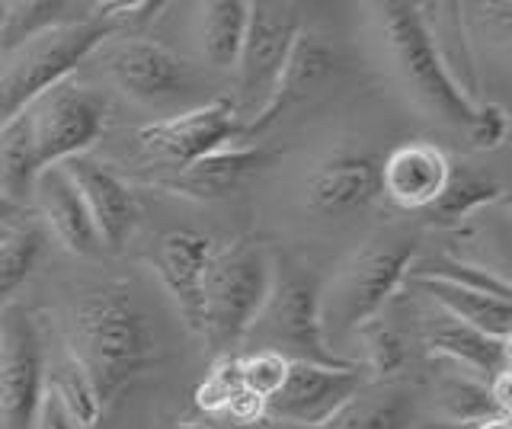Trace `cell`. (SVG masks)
I'll return each mask as SVG.
<instances>
[{"mask_svg":"<svg viewBox=\"0 0 512 429\" xmlns=\"http://www.w3.org/2000/svg\"><path fill=\"white\" fill-rule=\"evenodd\" d=\"M64 343L90 378L103 410L160 359L148 314L138 308L128 285L119 282L100 285L77 301L64 324Z\"/></svg>","mask_w":512,"mask_h":429,"instance_id":"1","label":"cell"},{"mask_svg":"<svg viewBox=\"0 0 512 429\" xmlns=\"http://www.w3.org/2000/svg\"><path fill=\"white\" fill-rule=\"evenodd\" d=\"M276 282V263L260 241H234L212 253L202 282L199 337L218 356H237Z\"/></svg>","mask_w":512,"mask_h":429,"instance_id":"2","label":"cell"},{"mask_svg":"<svg viewBox=\"0 0 512 429\" xmlns=\"http://www.w3.org/2000/svg\"><path fill=\"white\" fill-rule=\"evenodd\" d=\"M416 257V237L407 231H378L375 237L352 253L324 289H320V324L324 337L336 333H356L362 324L378 321V311L384 308L397 285L407 279Z\"/></svg>","mask_w":512,"mask_h":429,"instance_id":"3","label":"cell"},{"mask_svg":"<svg viewBox=\"0 0 512 429\" xmlns=\"http://www.w3.org/2000/svg\"><path fill=\"white\" fill-rule=\"evenodd\" d=\"M109 39H116V29L96 13L93 4L84 20L58 26L4 55L7 61H0V125L26 109L48 87L74 77V71Z\"/></svg>","mask_w":512,"mask_h":429,"instance_id":"4","label":"cell"},{"mask_svg":"<svg viewBox=\"0 0 512 429\" xmlns=\"http://www.w3.org/2000/svg\"><path fill=\"white\" fill-rule=\"evenodd\" d=\"M375 10H378L384 45H388V55L394 61V71L413 97V103H420L429 116H436L448 125L468 129V122L474 116V103L445 74L442 61L423 29L420 4L391 0V4H378Z\"/></svg>","mask_w":512,"mask_h":429,"instance_id":"5","label":"cell"},{"mask_svg":"<svg viewBox=\"0 0 512 429\" xmlns=\"http://www.w3.org/2000/svg\"><path fill=\"white\" fill-rule=\"evenodd\" d=\"M320 289L324 282L308 269H292L285 276L276 273L266 305L247 333V340H256L253 349H272L292 362L343 365L346 359L333 353L320 324Z\"/></svg>","mask_w":512,"mask_h":429,"instance_id":"6","label":"cell"},{"mask_svg":"<svg viewBox=\"0 0 512 429\" xmlns=\"http://www.w3.org/2000/svg\"><path fill=\"white\" fill-rule=\"evenodd\" d=\"M106 97L93 87L80 84L77 77H68L55 87L39 93L23 113L29 119L32 148H36L39 170L58 167L100 138L106 125Z\"/></svg>","mask_w":512,"mask_h":429,"instance_id":"7","label":"cell"},{"mask_svg":"<svg viewBox=\"0 0 512 429\" xmlns=\"http://www.w3.org/2000/svg\"><path fill=\"white\" fill-rule=\"evenodd\" d=\"M298 33H301V20L295 4H276V0L250 4L247 36L234 65L237 71L234 109L244 125L266 106Z\"/></svg>","mask_w":512,"mask_h":429,"instance_id":"8","label":"cell"},{"mask_svg":"<svg viewBox=\"0 0 512 429\" xmlns=\"http://www.w3.org/2000/svg\"><path fill=\"white\" fill-rule=\"evenodd\" d=\"M45 394V349L32 314L0 311V429H32Z\"/></svg>","mask_w":512,"mask_h":429,"instance_id":"9","label":"cell"},{"mask_svg":"<svg viewBox=\"0 0 512 429\" xmlns=\"http://www.w3.org/2000/svg\"><path fill=\"white\" fill-rule=\"evenodd\" d=\"M365 385L368 378L356 362H292L282 388L269 397L266 420L292 429H317L330 423Z\"/></svg>","mask_w":512,"mask_h":429,"instance_id":"10","label":"cell"},{"mask_svg":"<svg viewBox=\"0 0 512 429\" xmlns=\"http://www.w3.org/2000/svg\"><path fill=\"white\" fill-rule=\"evenodd\" d=\"M234 138H244V122L228 97L189 109L183 116L148 122L135 132L141 154L170 170H183L205 154L228 148Z\"/></svg>","mask_w":512,"mask_h":429,"instance_id":"11","label":"cell"},{"mask_svg":"<svg viewBox=\"0 0 512 429\" xmlns=\"http://www.w3.org/2000/svg\"><path fill=\"white\" fill-rule=\"evenodd\" d=\"M61 167L74 180L80 199H84L103 247L122 250L128 244V237L135 234L138 218H141L135 189L109 164L93 161L90 154H77L71 161H64Z\"/></svg>","mask_w":512,"mask_h":429,"instance_id":"12","label":"cell"},{"mask_svg":"<svg viewBox=\"0 0 512 429\" xmlns=\"http://www.w3.org/2000/svg\"><path fill=\"white\" fill-rule=\"evenodd\" d=\"M106 71L122 93L141 103H160L186 87V65L167 45L141 36H119L106 55Z\"/></svg>","mask_w":512,"mask_h":429,"instance_id":"13","label":"cell"},{"mask_svg":"<svg viewBox=\"0 0 512 429\" xmlns=\"http://www.w3.org/2000/svg\"><path fill=\"white\" fill-rule=\"evenodd\" d=\"M448 173L452 161L432 141H407L378 164L381 193L404 212H426L442 196Z\"/></svg>","mask_w":512,"mask_h":429,"instance_id":"14","label":"cell"},{"mask_svg":"<svg viewBox=\"0 0 512 429\" xmlns=\"http://www.w3.org/2000/svg\"><path fill=\"white\" fill-rule=\"evenodd\" d=\"M212 253H215L212 237L180 228L160 237V244L151 257L157 279L164 282L176 311L183 314L189 330H196V333L202 321V282H205V269H208V260H212Z\"/></svg>","mask_w":512,"mask_h":429,"instance_id":"15","label":"cell"},{"mask_svg":"<svg viewBox=\"0 0 512 429\" xmlns=\"http://www.w3.org/2000/svg\"><path fill=\"white\" fill-rule=\"evenodd\" d=\"M272 161L266 148L253 145H228L212 154L199 157L183 170H173L170 177L157 180L160 189H167L173 196L196 199V202H215L231 196L234 189L244 186L253 173H260Z\"/></svg>","mask_w":512,"mask_h":429,"instance_id":"16","label":"cell"},{"mask_svg":"<svg viewBox=\"0 0 512 429\" xmlns=\"http://www.w3.org/2000/svg\"><path fill=\"white\" fill-rule=\"evenodd\" d=\"M333 71V52L330 45L320 39L317 33H308V29H301L292 52H288V61L279 74L276 87H272L266 106L256 113L247 125H244V138H253V135H263L269 125H276L288 109L298 106L308 93L324 81V77Z\"/></svg>","mask_w":512,"mask_h":429,"instance_id":"17","label":"cell"},{"mask_svg":"<svg viewBox=\"0 0 512 429\" xmlns=\"http://www.w3.org/2000/svg\"><path fill=\"white\" fill-rule=\"evenodd\" d=\"M381 196L378 161L368 154H336L308 177V205L320 215H349Z\"/></svg>","mask_w":512,"mask_h":429,"instance_id":"18","label":"cell"},{"mask_svg":"<svg viewBox=\"0 0 512 429\" xmlns=\"http://www.w3.org/2000/svg\"><path fill=\"white\" fill-rule=\"evenodd\" d=\"M32 196L39 199V209L48 221V228H52V234L58 237L64 250L77 253V257H96V253L103 250V241H100V234H96L87 205L61 164L45 167L39 173Z\"/></svg>","mask_w":512,"mask_h":429,"instance_id":"19","label":"cell"},{"mask_svg":"<svg viewBox=\"0 0 512 429\" xmlns=\"http://www.w3.org/2000/svg\"><path fill=\"white\" fill-rule=\"evenodd\" d=\"M426 346L436 359H445L480 381H493L509 372V340H496L468 324H458L452 317L426 327Z\"/></svg>","mask_w":512,"mask_h":429,"instance_id":"20","label":"cell"},{"mask_svg":"<svg viewBox=\"0 0 512 429\" xmlns=\"http://www.w3.org/2000/svg\"><path fill=\"white\" fill-rule=\"evenodd\" d=\"M407 282L416 292H423L432 305H439L445 317H452L458 324H468L487 337L512 340V305L509 298L487 295L477 289H464L455 282L426 279V276H407Z\"/></svg>","mask_w":512,"mask_h":429,"instance_id":"21","label":"cell"},{"mask_svg":"<svg viewBox=\"0 0 512 429\" xmlns=\"http://www.w3.org/2000/svg\"><path fill=\"white\" fill-rule=\"evenodd\" d=\"M423 29L436 49L445 74L452 84L468 97L474 106L480 100V71L474 58V45L468 39V29L461 20V4H420Z\"/></svg>","mask_w":512,"mask_h":429,"instance_id":"22","label":"cell"},{"mask_svg":"<svg viewBox=\"0 0 512 429\" xmlns=\"http://www.w3.org/2000/svg\"><path fill=\"white\" fill-rule=\"evenodd\" d=\"M416 397L397 381H368L336 417L317 429H410Z\"/></svg>","mask_w":512,"mask_h":429,"instance_id":"23","label":"cell"},{"mask_svg":"<svg viewBox=\"0 0 512 429\" xmlns=\"http://www.w3.org/2000/svg\"><path fill=\"white\" fill-rule=\"evenodd\" d=\"M496 202H506V186L493 177H484L471 167H452L442 196L423 212L432 225L455 228L461 221H468L474 212L490 209Z\"/></svg>","mask_w":512,"mask_h":429,"instance_id":"24","label":"cell"},{"mask_svg":"<svg viewBox=\"0 0 512 429\" xmlns=\"http://www.w3.org/2000/svg\"><path fill=\"white\" fill-rule=\"evenodd\" d=\"M39 173L42 170L36 161V148H32L29 119L20 109L13 119L0 125V196L26 209Z\"/></svg>","mask_w":512,"mask_h":429,"instance_id":"25","label":"cell"},{"mask_svg":"<svg viewBox=\"0 0 512 429\" xmlns=\"http://www.w3.org/2000/svg\"><path fill=\"white\" fill-rule=\"evenodd\" d=\"M90 7L93 4H74V0H13L7 4L4 33H0V58L42 33L84 20Z\"/></svg>","mask_w":512,"mask_h":429,"instance_id":"26","label":"cell"},{"mask_svg":"<svg viewBox=\"0 0 512 429\" xmlns=\"http://www.w3.org/2000/svg\"><path fill=\"white\" fill-rule=\"evenodd\" d=\"M250 4L244 0H212L199 7V39L202 52L215 68L228 71L237 65L240 45L247 36Z\"/></svg>","mask_w":512,"mask_h":429,"instance_id":"27","label":"cell"},{"mask_svg":"<svg viewBox=\"0 0 512 429\" xmlns=\"http://www.w3.org/2000/svg\"><path fill=\"white\" fill-rule=\"evenodd\" d=\"M45 391H52L55 401L64 407V413L71 417V423L77 429H93L103 417V404L96 401V391L90 385V378L84 375V369L64 353V359L48 375Z\"/></svg>","mask_w":512,"mask_h":429,"instance_id":"28","label":"cell"},{"mask_svg":"<svg viewBox=\"0 0 512 429\" xmlns=\"http://www.w3.org/2000/svg\"><path fill=\"white\" fill-rule=\"evenodd\" d=\"M45 247V234L36 225L16 228L0 237V311L10 308L13 295L32 276Z\"/></svg>","mask_w":512,"mask_h":429,"instance_id":"29","label":"cell"},{"mask_svg":"<svg viewBox=\"0 0 512 429\" xmlns=\"http://www.w3.org/2000/svg\"><path fill=\"white\" fill-rule=\"evenodd\" d=\"M439 404L452 426H477L493 417H506L490 401L487 381H480L468 372H452L442 378L439 385Z\"/></svg>","mask_w":512,"mask_h":429,"instance_id":"30","label":"cell"},{"mask_svg":"<svg viewBox=\"0 0 512 429\" xmlns=\"http://www.w3.org/2000/svg\"><path fill=\"white\" fill-rule=\"evenodd\" d=\"M407 276L442 279V282L464 285V289H477V292H487V295L509 298V279H506V273H496V269H490V266L464 263L458 257H429L423 263H413Z\"/></svg>","mask_w":512,"mask_h":429,"instance_id":"31","label":"cell"},{"mask_svg":"<svg viewBox=\"0 0 512 429\" xmlns=\"http://www.w3.org/2000/svg\"><path fill=\"white\" fill-rule=\"evenodd\" d=\"M356 333L362 337L365 369H368V375H372V381H391L400 369H404V362H407L404 340H400L388 324L368 321Z\"/></svg>","mask_w":512,"mask_h":429,"instance_id":"32","label":"cell"},{"mask_svg":"<svg viewBox=\"0 0 512 429\" xmlns=\"http://www.w3.org/2000/svg\"><path fill=\"white\" fill-rule=\"evenodd\" d=\"M240 388H244V381H240V356H218L212 369L199 381L196 407L205 417H224V410L240 394Z\"/></svg>","mask_w":512,"mask_h":429,"instance_id":"33","label":"cell"},{"mask_svg":"<svg viewBox=\"0 0 512 429\" xmlns=\"http://www.w3.org/2000/svg\"><path fill=\"white\" fill-rule=\"evenodd\" d=\"M292 359H285L282 353L272 349H250L247 356H240V381L250 394H256L260 401L269 404V397L282 388V381L288 375Z\"/></svg>","mask_w":512,"mask_h":429,"instance_id":"34","label":"cell"},{"mask_svg":"<svg viewBox=\"0 0 512 429\" xmlns=\"http://www.w3.org/2000/svg\"><path fill=\"white\" fill-rule=\"evenodd\" d=\"M509 135V113L500 103H477L468 122V138L477 151H496Z\"/></svg>","mask_w":512,"mask_h":429,"instance_id":"35","label":"cell"},{"mask_svg":"<svg viewBox=\"0 0 512 429\" xmlns=\"http://www.w3.org/2000/svg\"><path fill=\"white\" fill-rule=\"evenodd\" d=\"M32 429H77L71 423V417L64 413V407L52 397V391L42 394V404L36 410V423H32Z\"/></svg>","mask_w":512,"mask_h":429,"instance_id":"36","label":"cell"},{"mask_svg":"<svg viewBox=\"0 0 512 429\" xmlns=\"http://www.w3.org/2000/svg\"><path fill=\"white\" fill-rule=\"evenodd\" d=\"M16 215H23L20 205H13V202H7L4 196H0V221H10V218H16Z\"/></svg>","mask_w":512,"mask_h":429,"instance_id":"37","label":"cell"},{"mask_svg":"<svg viewBox=\"0 0 512 429\" xmlns=\"http://www.w3.org/2000/svg\"><path fill=\"white\" fill-rule=\"evenodd\" d=\"M173 429H212V426L202 423V420H176Z\"/></svg>","mask_w":512,"mask_h":429,"instance_id":"38","label":"cell"},{"mask_svg":"<svg viewBox=\"0 0 512 429\" xmlns=\"http://www.w3.org/2000/svg\"><path fill=\"white\" fill-rule=\"evenodd\" d=\"M237 429H282V426H276L272 420H260V423H250V426H237Z\"/></svg>","mask_w":512,"mask_h":429,"instance_id":"39","label":"cell"},{"mask_svg":"<svg viewBox=\"0 0 512 429\" xmlns=\"http://www.w3.org/2000/svg\"><path fill=\"white\" fill-rule=\"evenodd\" d=\"M4 17H7V4L0 0V33H4ZM0 61H4V58H0Z\"/></svg>","mask_w":512,"mask_h":429,"instance_id":"40","label":"cell"}]
</instances>
